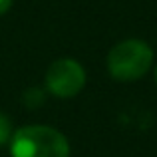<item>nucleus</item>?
Returning a JSON list of instances; mask_svg holds the SVG:
<instances>
[{
	"label": "nucleus",
	"mask_w": 157,
	"mask_h": 157,
	"mask_svg": "<svg viewBox=\"0 0 157 157\" xmlns=\"http://www.w3.org/2000/svg\"><path fill=\"white\" fill-rule=\"evenodd\" d=\"M86 86V72L72 58L56 60L46 72V88L56 98H74Z\"/></svg>",
	"instance_id": "obj_3"
},
{
	"label": "nucleus",
	"mask_w": 157,
	"mask_h": 157,
	"mask_svg": "<svg viewBox=\"0 0 157 157\" xmlns=\"http://www.w3.org/2000/svg\"><path fill=\"white\" fill-rule=\"evenodd\" d=\"M12 2H14V0H0V14H4V12L10 10Z\"/></svg>",
	"instance_id": "obj_5"
},
{
	"label": "nucleus",
	"mask_w": 157,
	"mask_h": 157,
	"mask_svg": "<svg viewBox=\"0 0 157 157\" xmlns=\"http://www.w3.org/2000/svg\"><path fill=\"white\" fill-rule=\"evenodd\" d=\"M12 123L10 119L6 117L4 113H0V145H4V143H8L12 139Z\"/></svg>",
	"instance_id": "obj_4"
},
{
	"label": "nucleus",
	"mask_w": 157,
	"mask_h": 157,
	"mask_svg": "<svg viewBox=\"0 0 157 157\" xmlns=\"http://www.w3.org/2000/svg\"><path fill=\"white\" fill-rule=\"evenodd\" d=\"M153 64V50L143 40H123L107 54V70L119 82L139 80Z\"/></svg>",
	"instance_id": "obj_2"
},
{
	"label": "nucleus",
	"mask_w": 157,
	"mask_h": 157,
	"mask_svg": "<svg viewBox=\"0 0 157 157\" xmlns=\"http://www.w3.org/2000/svg\"><path fill=\"white\" fill-rule=\"evenodd\" d=\"M12 157H70V143L58 129L48 125H26L10 139Z\"/></svg>",
	"instance_id": "obj_1"
},
{
	"label": "nucleus",
	"mask_w": 157,
	"mask_h": 157,
	"mask_svg": "<svg viewBox=\"0 0 157 157\" xmlns=\"http://www.w3.org/2000/svg\"><path fill=\"white\" fill-rule=\"evenodd\" d=\"M155 80H157V66H155Z\"/></svg>",
	"instance_id": "obj_6"
}]
</instances>
